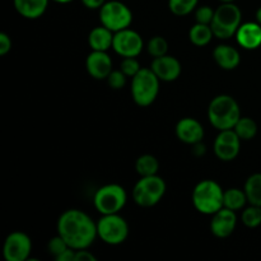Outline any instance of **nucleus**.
Segmentation results:
<instances>
[{
  "instance_id": "obj_38",
  "label": "nucleus",
  "mask_w": 261,
  "mask_h": 261,
  "mask_svg": "<svg viewBox=\"0 0 261 261\" xmlns=\"http://www.w3.org/2000/svg\"><path fill=\"white\" fill-rule=\"evenodd\" d=\"M255 17H256V22L259 23V24H261V7L256 10V14H255Z\"/></svg>"
},
{
  "instance_id": "obj_40",
  "label": "nucleus",
  "mask_w": 261,
  "mask_h": 261,
  "mask_svg": "<svg viewBox=\"0 0 261 261\" xmlns=\"http://www.w3.org/2000/svg\"><path fill=\"white\" fill-rule=\"evenodd\" d=\"M222 3H233L234 0H221Z\"/></svg>"
},
{
  "instance_id": "obj_24",
  "label": "nucleus",
  "mask_w": 261,
  "mask_h": 261,
  "mask_svg": "<svg viewBox=\"0 0 261 261\" xmlns=\"http://www.w3.org/2000/svg\"><path fill=\"white\" fill-rule=\"evenodd\" d=\"M135 170L139 173L140 177L157 175L158 170H160V163L154 155L143 154L135 162Z\"/></svg>"
},
{
  "instance_id": "obj_10",
  "label": "nucleus",
  "mask_w": 261,
  "mask_h": 261,
  "mask_svg": "<svg viewBox=\"0 0 261 261\" xmlns=\"http://www.w3.org/2000/svg\"><path fill=\"white\" fill-rule=\"evenodd\" d=\"M143 47H144V42H143L142 36L137 31L125 28L114 33L112 48L117 55L122 58H137L143 51Z\"/></svg>"
},
{
  "instance_id": "obj_31",
  "label": "nucleus",
  "mask_w": 261,
  "mask_h": 261,
  "mask_svg": "<svg viewBox=\"0 0 261 261\" xmlns=\"http://www.w3.org/2000/svg\"><path fill=\"white\" fill-rule=\"evenodd\" d=\"M213 8H211L209 5H203V7H199L195 9V19L196 23H203V24H211L212 20L214 17Z\"/></svg>"
},
{
  "instance_id": "obj_16",
  "label": "nucleus",
  "mask_w": 261,
  "mask_h": 261,
  "mask_svg": "<svg viewBox=\"0 0 261 261\" xmlns=\"http://www.w3.org/2000/svg\"><path fill=\"white\" fill-rule=\"evenodd\" d=\"M176 137L185 144L194 145L203 142L204 127L200 122L193 117H184L176 124Z\"/></svg>"
},
{
  "instance_id": "obj_5",
  "label": "nucleus",
  "mask_w": 261,
  "mask_h": 261,
  "mask_svg": "<svg viewBox=\"0 0 261 261\" xmlns=\"http://www.w3.org/2000/svg\"><path fill=\"white\" fill-rule=\"evenodd\" d=\"M160 78L150 68H142L132 78V96L140 107H148L155 101L160 93Z\"/></svg>"
},
{
  "instance_id": "obj_22",
  "label": "nucleus",
  "mask_w": 261,
  "mask_h": 261,
  "mask_svg": "<svg viewBox=\"0 0 261 261\" xmlns=\"http://www.w3.org/2000/svg\"><path fill=\"white\" fill-rule=\"evenodd\" d=\"M247 201L251 205L261 206V173H254L245 182Z\"/></svg>"
},
{
  "instance_id": "obj_20",
  "label": "nucleus",
  "mask_w": 261,
  "mask_h": 261,
  "mask_svg": "<svg viewBox=\"0 0 261 261\" xmlns=\"http://www.w3.org/2000/svg\"><path fill=\"white\" fill-rule=\"evenodd\" d=\"M112 42H114V32L105 25L93 28L89 32L88 43L92 50L107 51L112 47Z\"/></svg>"
},
{
  "instance_id": "obj_15",
  "label": "nucleus",
  "mask_w": 261,
  "mask_h": 261,
  "mask_svg": "<svg viewBox=\"0 0 261 261\" xmlns=\"http://www.w3.org/2000/svg\"><path fill=\"white\" fill-rule=\"evenodd\" d=\"M150 69L162 82H173L180 76L181 64L175 56L163 55L153 59Z\"/></svg>"
},
{
  "instance_id": "obj_36",
  "label": "nucleus",
  "mask_w": 261,
  "mask_h": 261,
  "mask_svg": "<svg viewBox=\"0 0 261 261\" xmlns=\"http://www.w3.org/2000/svg\"><path fill=\"white\" fill-rule=\"evenodd\" d=\"M82 3L88 9H101V7L106 3V0H82Z\"/></svg>"
},
{
  "instance_id": "obj_11",
  "label": "nucleus",
  "mask_w": 261,
  "mask_h": 261,
  "mask_svg": "<svg viewBox=\"0 0 261 261\" xmlns=\"http://www.w3.org/2000/svg\"><path fill=\"white\" fill-rule=\"evenodd\" d=\"M32 251V241L24 232L15 231L8 234L3 246V255L7 261H25Z\"/></svg>"
},
{
  "instance_id": "obj_33",
  "label": "nucleus",
  "mask_w": 261,
  "mask_h": 261,
  "mask_svg": "<svg viewBox=\"0 0 261 261\" xmlns=\"http://www.w3.org/2000/svg\"><path fill=\"white\" fill-rule=\"evenodd\" d=\"M12 50V40L7 33H0V55H7L9 51Z\"/></svg>"
},
{
  "instance_id": "obj_27",
  "label": "nucleus",
  "mask_w": 261,
  "mask_h": 261,
  "mask_svg": "<svg viewBox=\"0 0 261 261\" xmlns=\"http://www.w3.org/2000/svg\"><path fill=\"white\" fill-rule=\"evenodd\" d=\"M241 221L249 228H256L261 224V206L251 205L247 206L241 214Z\"/></svg>"
},
{
  "instance_id": "obj_2",
  "label": "nucleus",
  "mask_w": 261,
  "mask_h": 261,
  "mask_svg": "<svg viewBox=\"0 0 261 261\" xmlns=\"http://www.w3.org/2000/svg\"><path fill=\"white\" fill-rule=\"evenodd\" d=\"M241 117V110L233 97L219 94L214 97L208 107V119L217 130L233 129Z\"/></svg>"
},
{
  "instance_id": "obj_29",
  "label": "nucleus",
  "mask_w": 261,
  "mask_h": 261,
  "mask_svg": "<svg viewBox=\"0 0 261 261\" xmlns=\"http://www.w3.org/2000/svg\"><path fill=\"white\" fill-rule=\"evenodd\" d=\"M69 245L66 244L65 240L63 239V237L60 236V234H58V236L53 237V239L48 241L47 244V251L50 252L51 255H53L55 259H58L59 256H60L63 252H65L66 250L69 249Z\"/></svg>"
},
{
  "instance_id": "obj_17",
  "label": "nucleus",
  "mask_w": 261,
  "mask_h": 261,
  "mask_svg": "<svg viewBox=\"0 0 261 261\" xmlns=\"http://www.w3.org/2000/svg\"><path fill=\"white\" fill-rule=\"evenodd\" d=\"M234 36L241 47L246 50H256L261 46V24L257 22L242 23Z\"/></svg>"
},
{
  "instance_id": "obj_19",
  "label": "nucleus",
  "mask_w": 261,
  "mask_h": 261,
  "mask_svg": "<svg viewBox=\"0 0 261 261\" xmlns=\"http://www.w3.org/2000/svg\"><path fill=\"white\" fill-rule=\"evenodd\" d=\"M14 8L25 19H37L42 17L48 5V0H13Z\"/></svg>"
},
{
  "instance_id": "obj_6",
  "label": "nucleus",
  "mask_w": 261,
  "mask_h": 261,
  "mask_svg": "<svg viewBox=\"0 0 261 261\" xmlns=\"http://www.w3.org/2000/svg\"><path fill=\"white\" fill-rule=\"evenodd\" d=\"M166 194V182L158 175L144 176L133 189V199L143 208H150L161 201Z\"/></svg>"
},
{
  "instance_id": "obj_3",
  "label": "nucleus",
  "mask_w": 261,
  "mask_h": 261,
  "mask_svg": "<svg viewBox=\"0 0 261 261\" xmlns=\"http://www.w3.org/2000/svg\"><path fill=\"white\" fill-rule=\"evenodd\" d=\"M193 204L199 213L213 216L224 206L223 189L213 180L200 181L194 188Z\"/></svg>"
},
{
  "instance_id": "obj_21",
  "label": "nucleus",
  "mask_w": 261,
  "mask_h": 261,
  "mask_svg": "<svg viewBox=\"0 0 261 261\" xmlns=\"http://www.w3.org/2000/svg\"><path fill=\"white\" fill-rule=\"evenodd\" d=\"M214 37V33L212 31L211 24H203V23H195L189 31V40L195 46H205L208 45Z\"/></svg>"
},
{
  "instance_id": "obj_26",
  "label": "nucleus",
  "mask_w": 261,
  "mask_h": 261,
  "mask_svg": "<svg viewBox=\"0 0 261 261\" xmlns=\"http://www.w3.org/2000/svg\"><path fill=\"white\" fill-rule=\"evenodd\" d=\"M199 0H168V9L177 17L190 14L196 9Z\"/></svg>"
},
{
  "instance_id": "obj_18",
  "label": "nucleus",
  "mask_w": 261,
  "mask_h": 261,
  "mask_svg": "<svg viewBox=\"0 0 261 261\" xmlns=\"http://www.w3.org/2000/svg\"><path fill=\"white\" fill-rule=\"evenodd\" d=\"M214 61L224 70H233L240 65L241 56L237 48L229 45H219L213 51Z\"/></svg>"
},
{
  "instance_id": "obj_4",
  "label": "nucleus",
  "mask_w": 261,
  "mask_h": 261,
  "mask_svg": "<svg viewBox=\"0 0 261 261\" xmlns=\"http://www.w3.org/2000/svg\"><path fill=\"white\" fill-rule=\"evenodd\" d=\"M242 24L241 9L234 3H222L214 12L211 23L214 37L219 40H228L236 35L237 30Z\"/></svg>"
},
{
  "instance_id": "obj_32",
  "label": "nucleus",
  "mask_w": 261,
  "mask_h": 261,
  "mask_svg": "<svg viewBox=\"0 0 261 261\" xmlns=\"http://www.w3.org/2000/svg\"><path fill=\"white\" fill-rule=\"evenodd\" d=\"M126 78L127 76L120 69V70H112L106 81L112 89H121L126 84Z\"/></svg>"
},
{
  "instance_id": "obj_8",
  "label": "nucleus",
  "mask_w": 261,
  "mask_h": 261,
  "mask_svg": "<svg viewBox=\"0 0 261 261\" xmlns=\"http://www.w3.org/2000/svg\"><path fill=\"white\" fill-rule=\"evenodd\" d=\"M97 234L105 244L117 246L129 236V226L119 213L103 214L97 222Z\"/></svg>"
},
{
  "instance_id": "obj_37",
  "label": "nucleus",
  "mask_w": 261,
  "mask_h": 261,
  "mask_svg": "<svg viewBox=\"0 0 261 261\" xmlns=\"http://www.w3.org/2000/svg\"><path fill=\"white\" fill-rule=\"evenodd\" d=\"M193 147H194L193 153H194V154H195V155H203V154H205V145L203 144V142L196 143V144H194Z\"/></svg>"
},
{
  "instance_id": "obj_13",
  "label": "nucleus",
  "mask_w": 261,
  "mask_h": 261,
  "mask_svg": "<svg viewBox=\"0 0 261 261\" xmlns=\"http://www.w3.org/2000/svg\"><path fill=\"white\" fill-rule=\"evenodd\" d=\"M237 224L236 212L228 208H222L212 216L211 231L218 239H226L233 233Z\"/></svg>"
},
{
  "instance_id": "obj_14",
  "label": "nucleus",
  "mask_w": 261,
  "mask_h": 261,
  "mask_svg": "<svg viewBox=\"0 0 261 261\" xmlns=\"http://www.w3.org/2000/svg\"><path fill=\"white\" fill-rule=\"evenodd\" d=\"M86 68L92 78L102 81L107 79L112 71V60L107 51L92 50V53L87 56Z\"/></svg>"
},
{
  "instance_id": "obj_30",
  "label": "nucleus",
  "mask_w": 261,
  "mask_h": 261,
  "mask_svg": "<svg viewBox=\"0 0 261 261\" xmlns=\"http://www.w3.org/2000/svg\"><path fill=\"white\" fill-rule=\"evenodd\" d=\"M120 69H121V71L125 75L133 78V76L139 73L142 68H140L139 61L135 58H124L121 64H120Z\"/></svg>"
},
{
  "instance_id": "obj_12",
  "label": "nucleus",
  "mask_w": 261,
  "mask_h": 261,
  "mask_svg": "<svg viewBox=\"0 0 261 261\" xmlns=\"http://www.w3.org/2000/svg\"><path fill=\"white\" fill-rule=\"evenodd\" d=\"M241 148V139L234 129L222 130L214 140L213 149L217 158L223 162L233 161L239 155Z\"/></svg>"
},
{
  "instance_id": "obj_23",
  "label": "nucleus",
  "mask_w": 261,
  "mask_h": 261,
  "mask_svg": "<svg viewBox=\"0 0 261 261\" xmlns=\"http://www.w3.org/2000/svg\"><path fill=\"white\" fill-rule=\"evenodd\" d=\"M247 201V196L245 190L241 189H227L224 191V208L231 211H241L245 208Z\"/></svg>"
},
{
  "instance_id": "obj_25",
  "label": "nucleus",
  "mask_w": 261,
  "mask_h": 261,
  "mask_svg": "<svg viewBox=\"0 0 261 261\" xmlns=\"http://www.w3.org/2000/svg\"><path fill=\"white\" fill-rule=\"evenodd\" d=\"M233 129L241 140H251L257 134V124L251 117H240Z\"/></svg>"
},
{
  "instance_id": "obj_34",
  "label": "nucleus",
  "mask_w": 261,
  "mask_h": 261,
  "mask_svg": "<svg viewBox=\"0 0 261 261\" xmlns=\"http://www.w3.org/2000/svg\"><path fill=\"white\" fill-rule=\"evenodd\" d=\"M96 256L92 252L87 251V249L76 250L75 251V261H96Z\"/></svg>"
},
{
  "instance_id": "obj_9",
  "label": "nucleus",
  "mask_w": 261,
  "mask_h": 261,
  "mask_svg": "<svg viewBox=\"0 0 261 261\" xmlns=\"http://www.w3.org/2000/svg\"><path fill=\"white\" fill-rule=\"evenodd\" d=\"M99 20L102 25L115 33L130 27L133 22V13L130 8L122 2L111 0L105 3L99 9Z\"/></svg>"
},
{
  "instance_id": "obj_28",
  "label": "nucleus",
  "mask_w": 261,
  "mask_h": 261,
  "mask_svg": "<svg viewBox=\"0 0 261 261\" xmlns=\"http://www.w3.org/2000/svg\"><path fill=\"white\" fill-rule=\"evenodd\" d=\"M147 50L150 56L153 58H160V56L167 55L168 51V42L162 36H154L149 40L147 46Z\"/></svg>"
},
{
  "instance_id": "obj_7",
  "label": "nucleus",
  "mask_w": 261,
  "mask_h": 261,
  "mask_svg": "<svg viewBox=\"0 0 261 261\" xmlns=\"http://www.w3.org/2000/svg\"><path fill=\"white\" fill-rule=\"evenodd\" d=\"M127 201V194L121 185L117 184H107L101 186L96 191L93 198L94 208L98 213L115 214L119 213Z\"/></svg>"
},
{
  "instance_id": "obj_39",
  "label": "nucleus",
  "mask_w": 261,
  "mask_h": 261,
  "mask_svg": "<svg viewBox=\"0 0 261 261\" xmlns=\"http://www.w3.org/2000/svg\"><path fill=\"white\" fill-rule=\"evenodd\" d=\"M53 2L59 3V4H68V3L73 2V0H53Z\"/></svg>"
},
{
  "instance_id": "obj_1",
  "label": "nucleus",
  "mask_w": 261,
  "mask_h": 261,
  "mask_svg": "<svg viewBox=\"0 0 261 261\" xmlns=\"http://www.w3.org/2000/svg\"><path fill=\"white\" fill-rule=\"evenodd\" d=\"M58 234L74 250L88 249L98 237L97 223L79 209H69L59 217Z\"/></svg>"
},
{
  "instance_id": "obj_35",
  "label": "nucleus",
  "mask_w": 261,
  "mask_h": 261,
  "mask_svg": "<svg viewBox=\"0 0 261 261\" xmlns=\"http://www.w3.org/2000/svg\"><path fill=\"white\" fill-rule=\"evenodd\" d=\"M75 251L76 250L69 247L65 252H63V254L56 259V261H75Z\"/></svg>"
}]
</instances>
